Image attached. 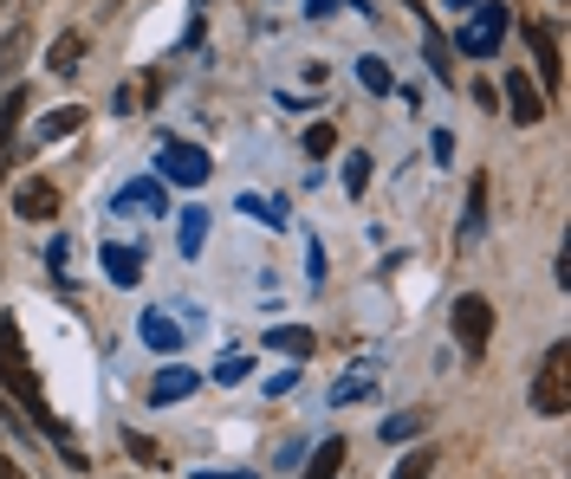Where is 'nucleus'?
Wrapping results in <instances>:
<instances>
[{
    "label": "nucleus",
    "instance_id": "26",
    "mask_svg": "<svg viewBox=\"0 0 571 479\" xmlns=\"http://www.w3.org/2000/svg\"><path fill=\"white\" fill-rule=\"evenodd\" d=\"M0 479H27V467H13V460L0 453Z\"/></svg>",
    "mask_w": 571,
    "mask_h": 479
},
{
    "label": "nucleus",
    "instance_id": "9",
    "mask_svg": "<svg viewBox=\"0 0 571 479\" xmlns=\"http://www.w3.org/2000/svg\"><path fill=\"white\" fill-rule=\"evenodd\" d=\"M267 350H279V357H312V350H318V337L305 331V325H273Z\"/></svg>",
    "mask_w": 571,
    "mask_h": 479
},
{
    "label": "nucleus",
    "instance_id": "2",
    "mask_svg": "<svg viewBox=\"0 0 571 479\" xmlns=\"http://www.w3.org/2000/svg\"><path fill=\"white\" fill-rule=\"evenodd\" d=\"M455 343L461 350H474V357L494 343V298H481V292L455 298Z\"/></svg>",
    "mask_w": 571,
    "mask_h": 479
},
{
    "label": "nucleus",
    "instance_id": "16",
    "mask_svg": "<svg viewBox=\"0 0 571 479\" xmlns=\"http://www.w3.org/2000/svg\"><path fill=\"white\" fill-rule=\"evenodd\" d=\"M357 78H364V91H371V98H390V91H396V78H390L383 59H357Z\"/></svg>",
    "mask_w": 571,
    "mask_h": 479
},
{
    "label": "nucleus",
    "instance_id": "29",
    "mask_svg": "<svg viewBox=\"0 0 571 479\" xmlns=\"http://www.w3.org/2000/svg\"><path fill=\"white\" fill-rule=\"evenodd\" d=\"M0 7H7V0H0Z\"/></svg>",
    "mask_w": 571,
    "mask_h": 479
},
{
    "label": "nucleus",
    "instance_id": "8",
    "mask_svg": "<svg viewBox=\"0 0 571 479\" xmlns=\"http://www.w3.org/2000/svg\"><path fill=\"white\" fill-rule=\"evenodd\" d=\"M195 382H201L195 369L169 363V369H163V376H156V382H150V402H156V408H163V402H183V396H195Z\"/></svg>",
    "mask_w": 571,
    "mask_h": 479
},
{
    "label": "nucleus",
    "instance_id": "10",
    "mask_svg": "<svg viewBox=\"0 0 571 479\" xmlns=\"http://www.w3.org/2000/svg\"><path fill=\"white\" fill-rule=\"evenodd\" d=\"M78 59H85V33H59V39H52V52H46V72L72 78Z\"/></svg>",
    "mask_w": 571,
    "mask_h": 479
},
{
    "label": "nucleus",
    "instance_id": "23",
    "mask_svg": "<svg viewBox=\"0 0 571 479\" xmlns=\"http://www.w3.org/2000/svg\"><path fill=\"white\" fill-rule=\"evenodd\" d=\"M332 149H338V130L332 123H312L305 130V156H332Z\"/></svg>",
    "mask_w": 571,
    "mask_h": 479
},
{
    "label": "nucleus",
    "instance_id": "4",
    "mask_svg": "<svg viewBox=\"0 0 571 479\" xmlns=\"http://www.w3.org/2000/svg\"><path fill=\"white\" fill-rule=\"evenodd\" d=\"M13 214H20V221H59V182L20 176V182H13Z\"/></svg>",
    "mask_w": 571,
    "mask_h": 479
},
{
    "label": "nucleus",
    "instance_id": "28",
    "mask_svg": "<svg viewBox=\"0 0 571 479\" xmlns=\"http://www.w3.org/2000/svg\"><path fill=\"white\" fill-rule=\"evenodd\" d=\"M201 479H254V473H201Z\"/></svg>",
    "mask_w": 571,
    "mask_h": 479
},
{
    "label": "nucleus",
    "instance_id": "19",
    "mask_svg": "<svg viewBox=\"0 0 571 479\" xmlns=\"http://www.w3.org/2000/svg\"><path fill=\"white\" fill-rule=\"evenodd\" d=\"M78 123H85V104H66V111L46 117V130H39V137H72Z\"/></svg>",
    "mask_w": 571,
    "mask_h": 479
},
{
    "label": "nucleus",
    "instance_id": "25",
    "mask_svg": "<svg viewBox=\"0 0 571 479\" xmlns=\"http://www.w3.org/2000/svg\"><path fill=\"white\" fill-rule=\"evenodd\" d=\"M66 259H72V247H66V240H52V247H46V266H52V272H66Z\"/></svg>",
    "mask_w": 571,
    "mask_h": 479
},
{
    "label": "nucleus",
    "instance_id": "21",
    "mask_svg": "<svg viewBox=\"0 0 571 479\" xmlns=\"http://www.w3.org/2000/svg\"><path fill=\"white\" fill-rule=\"evenodd\" d=\"M201 233H208V214H201V208H189V214H183V253H201Z\"/></svg>",
    "mask_w": 571,
    "mask_h": 479
},
{
    "label": "nucleus",
    "instance_id": "3",
    "mask_svg": "<svg viewBox=\"0 0 571 479\" xmlns=\"http://www.w3.org/2000/svg\"><path fill=\"white\" fill-rule=\"evenodd\" d=\"M513 27V13L506 7H474V20H467V33H461V52H474V59H494L500 39Z\"/></svg>",
    "mask_w": 571,
    "mask_h": 479
},
{
    "label": "nucleus",
    "instance_id": "14",
    "mask_svg": "<svg viewBox=\"0 0 571 479\" xmlns=\"http://www.w3.org/2000/svg\"><path fill=\"white\" fill-rule=\"evenodd\" d=\"M338 467H344V441H325L305 460V479H338Z\"/></svg>",
    "mask_w": 571,
    "mask_h": 479
},
{
    "label": "nucleus",
    "instance_id": "5",
    "mask_svg": "<svg viewBox=\"0 0 571 479\" xmlns=\"http://www.w3.org/2000/svg\"><path fill=\"white\" fill-rule=\"evenodd\" d=\"M526 46H533V59H539V78H545V91H559V84H565V59H559V27H552V20H533V27H526Z\"/></svg>",
    "mask_w": 571,
    "mask_h": 479
},
{
    "label": "nucleus",
    "instance_id": "12",
    "mask_svg": "<svg viewBox=\"0 0 571 479\" xmlns=\"http://www.w3.org/2000/svg\"><path fill=\"white\" fill-rule=\"evenodd\" d=\"M144 343L150 350H183V325L169 311H144Z\"/></svg>",
    "mask_w": 571,
    "mask_h": 479
},
{
    "label": "nucleus",
    "instance_id": "27",
    "mask_svg": "<svg viewBox=\"0 0 571 479\" xmlns=\"http://www.w3.org/2000/svg\"><path fill=\"white\" fill-rule=\"evenodd\" d=\"M305 7H312V13H332V7H338V0H305Z\"/></svg>",
    "mask_w": 571,
    "mask_h": 479
},
{
    "label": "nucleus",
    "instance_id": "18",
    "mask_svg": "<svg viewBox=\"0 0 571 479\" xmlns=\"http://www.w3.org/2000/svg\"><path fill=\"white\" fill-rule=\"evenodd\" d=\"M364 389H377V376H371V369H351V376H344L338 389H332V402H357V396H364Z\"/></svg>",
    "mask_w": 571,
    "mask_h": 479
},
{
    "label": "nucleus",
    "instance_id": "20",
    "mask_svg": "<svg viewBox=\"0 0 571 479\" xmlns=\"http://www.w3.org/2000/svg\"><path fill=\"white\" fill-rule=\"evenodd\" d=\"M371 188V156H344V194H364Z\"/></svg>",
    "mask_w": 571,
    "mask_h": 479
},
{
    "label": "nucleus",
    "instance_id": "15",
    "mask_svg": "<svg viewBox=\"0 0 571 479\" xmlns=\"http://www.w3.org/2000/svg\"><path fill=\"white\" fill-rule=\"evenodd\" d=\"M20 111H27V91L13 84V91H7V104H0V156H7V143H13V130H20Z\"/></svg>",
    "mask_w": 571,
    "mask_h": 479
},
{
    "label": "nucleus",
    "instance_id": "13",
    "mask_svg": "<svg viewBox=\"0 0 571 479\" xmlns=\"http://www.w3.org/2000/svg\"><path fill=\"white\" fill-rule=\"evenodd\" d=\"M27 46H33V33H27V27H13V33L0 39V84H7V78L20 72V59H27Z\"/></svg>",
    "mask_w": 571,
    "mask_h": 479
},
{
    "label": "nucleus",
    "instance_id": "24",
    "mask_svg": "<svg viewBox=\"0 0 571 479\" xmlns=\"http://www.w3.org/2000/svg\"><path fill=\"white\" fill-rule=\"evenodd\" d=\"M429 473H435V453H429V447H422V453H410V460L396 467V479H429Z\"/></svg>",
    "mask_w": 571,
    "mask_h": 479
},
{
    "label": "nucleus",
    "instance_id": "11",
    "mask_svg": "<svg viewBox=\"0 0 571 479\" xmlns=\"http://www.w3.org/2000/svg\"><path fill=\"white\" fill-rule=\"evenodd\" d=\"M105 272H111V286H137L144 279V253L137 247H105Z\"/></svg>",
    "mask_w": 571,
    "mask_h": 479
},
{
    "label": "nucleus",
    "instance_id": "7",
    "mask_svg": "<svg viewBox=\"0 0 571 479\" xmlns=\"http://www.w3.org/2000/svg\"><path fill=\"white\" fill-rule=\"evenodd\" d=\"M163 169H169V182H183V188L208 182V156L195 143H163Z\"/></svg>",
    "mask_w": 571,
    "mask_h": 479
},
{
    "label": "nucleus",
    "instance_id": "22",
    "mask_svg": "<svg viewBox=\"0 0 571 479\" xmlns=\"http://www.w3.org/2000/svg\"><path fill=\"white\" fill-rule=\"evenodd\" d=\"M124 447H130V460H144V467H163V447H156L150 435H137V428H130V435H124Z\"/></svg>",
    "mask_w": 571,
    "mask_h": 479
},
{
    "label": "nucleus",
    "instance_id": "6",
    "mask_svg": "<svg viewBox=\"0 0 571 479\" xmlns=\"http://www.w3.org/2000/svg\"><path fill=\"white\" fill-rule=\"evenodd\" d=\"M506 111H513V123H545V91L539 84H526V72H506Z\"/></svg>",
    "mask_w": 571,
    "mask_h": 479
},
{
    "label": "nucleus",
    "instance_id": "17",
    "mask_svg": "<svg viewBox=\"0 0 571 479\" xmlns=\"http://www.w3.org/2000/svg\"><path fill=\"white\" fill-rule=\"evenodd\" d=\"M416 435H422L416 408H403V415H390V421H383V441H416Z\"/></svg>",
    "mask_w": 571,
    "mask_h": 479
},
{
    "label": "nucleus",
    "instance_id": "1",
    "mask_svg": "<svg viewBox=\"0 0 571 479\" xmlns=\"http://www.w3.org/2000/svg\"><path fill=\"white\" fill-rule=\"evenodd\" d=\"M533 408L539 415H565L571 408V343H552V350H545L539 382H533Z\"/></svg>",
    "mask_w": 571,
    "mask_h": 479
}]
</instances>
